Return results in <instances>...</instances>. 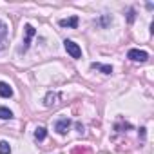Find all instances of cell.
I'll return each instance as SVG.
<instances>
[{
  "label": "cell",
  "mask_w": 154,
  "mask_h": 154,
  "mask_svg": "<svg viewBox=\"0 0 154 154\" xmlns=\"http://www.w3.org/2000/svg\"><path fill=\"white\" fill-rule=\"evenodd\" d=\"M6 36H8V26L0 20V49L4 47V42H6Z\"/></svg>",
  "instance_id": "ba28073f"
},
{
  "label": "cell",
  "mask_w": 154,
  "mask_h": 154,
  "mask_svg": "<svg viewBox=\"0 0 154 154\" xmlns=\"http://www.w3.org/2000/svg\"><path fill=\"white\" fill-rule=\"evenodd\" d=\"M11 118H13V112L8 107H0V120H11Z\"/></svg>",
  "instance_id": "8fae6325"
},
{
  "label": "cell",
  "mask_w": 154,
  "mask_h": 154,
  "mask_svg": "<svg viewBox=\"0 0 154 154\" xmlns=\"http://www.w3.org/2000/svg\"><path fill=\"white\" fill-rule=\"evenodd\" d=\"M91 67H93V69H98V71H102V72H105V74H111V72H112V67H111V65H103V63H93Z\"/></svg>",
  "instance_id": "9c48e42d"
},
{
  "label": "cell",
  "mask_w": 154,
  "mask_h": 154,
  "mask_svg": "<svg viewBox=\"0 0 154 154\" xmlns=\"http://www.w3.org/2000/svg\"><path fill=\"white\" fill-rule=\"evenodd\" d=\"M0 154H11V145L8 141H0Z\"/></svg>",
  "instance_id": "7c38bea8"
},
{
  "label": "cell",
  "mask_w": 154,
  "mask_h": 154,
  "mask_svg": "<svg viewBox=\"0 0 154 154\" xmlns=\"http://www.w3.org/2000/svg\"><path fill=\"white\" fill-rule=\"evenodd\" d=\"M69 127H71V120L69 118H60L58 122H56V132L58 134H67V131H69Z\"/></svg>",
  "instance_id": "277c9868"
},
{
  "label": "cell",
  "mask_w": 154,
  "mask_h": 154,
  "mask_svg": "<svg viewBox=\"0 0 154 154\" xmlns=\"http://www.w3.org/2000/svg\"><path fill=\"white\" fill-rule=\"evenodd\" d=\"M63 47H65V51L71 54V58H82V49H80V45L78 44H74L72 40H65L63 42Z\"/></svg>",
  "instance_id": "6da1fadb"
},
{
  "label": "cell",
  "mask_w": 154,
  "mask_h": 154,
  "mask_svg": "<svg viewBox=\"0 0 154 154\" xmlns=\"http://www.w3.org/2000/svg\"><path fill=\"white\" fill-rule=\"evenodd\" d=\"M26 38H24V47H22V51H27V47H29V44H31V38L35 36V27L31 26V24H26Z\"/></svg>",
  "instance_id": "3957f363"
},
{
  "label": "cell",
  "mask_w": 154,
  "mask_h": 154,
  "mask_svg": "<svg viewBox=\"0 0 154 154\" xmlns=\"http://www.w3.org/2000/svg\"><path fill=\"white\" fill-rule=\"evenodd\" d=\"M129 22H134V9L129 11Z\"/></svg>",
  "instance_id": "5bb4252c"
},
{
  "label": "cell",
  "mask_w": 154,
  "mask_h": 154,
  "mask_svg": "<svg viewBox=\"0 0 154 154\" xmlns=\"http://www.w3.org/2000/svg\"><path fill=\"white\" fill-rule=\"evenodd\" d=\"M111 20H112L111 17H103V18H102V26H107V24H111Z\"/></svg>",
  "instance_id": "4fadbf2b"
},
{
  "label": "cell",
  "mask_w": 154,
  "mask_h": 154,
  "mask_svg": "<svg viewBox=\"0 0 154 154\" xmlns=\"http://www.w3.org/2000/svg\"><path fill=\"white\" fill-rule=\"evenodd\" d=\"M127 58L132 60V62H147L149 53H147V51H141V49H129Z\"/></svg>",
  "instance_id": "7a4b0ae2"
},
{
  "label": "cell",
  "mask_w": 154,
  "mask_h": 154,
  "mask_svg": "<svg viewBox=\"0 0 154 154\" xmlns=\"http://www.w3.org/2000/svg\"><path fill=\"white\" fill-rule=\"evenodd\" d=\"M58 100H60V94L58 93H47L44 102H45V107H53V105L58 103Z\"/></svg>",
  "instance_id": "5b68a950"
},
{
  "label": "cell",
  "mask_w": 154,
  "mask_h": 154,
  "mask_svg": "<svg viewBox=\"0 0 154 154\" xmlns=\"http://www.w3.org/2000/svg\"><path fill=\"white\" fill-rule=\"evenodd\" d=\"M45 136H47V129H45V127H36L35 138H36L38 141H42V140H45Z\"/></svg>",
  "instance_id": "30bf717a"
},
{
  "label": "cell",
  "mask_w": 154,
  "mask_h": 154,
  "mask_svg": "<svg viewBox=\"0 0 154 154\" xmlns=\"http://www.w3.org/2000/svg\"><path fill=\"white\" fill-rule=\"evenodd\" d=\"M0 96H2V98H11L13 96V89L9 87V84L0 82Z\"/></svg>",
  "instance_id": "52a82bcc"
},
{
  "label": "cell",
  "mask_w": 154,
  "mask_h": 154,
  "mask_svg": "<svg viewBox=\"0 0 154 154\" xmlns=\"http://www.w3.org/2000/svg\"><path fill=\"white\" fill-rule=\"evenodd\" d=\"M62 27H76V26H78V17H71V18H62L60 22H58Z\"/></svg>",
  "instance_id": "8992f818"
},
{
  "label": "cell",
  "mask_w": 154,
  "mask_h": 154,
  "mask_svg": "<svg viewBox=\"0 0 154 154\" xmlns=\"http://www.w3.org/2000/svg\"><path fill=\"white\" fill-rule=\"evenodd\" d=\"M140 136H141V138H145V129H143V127L140 129Z\"/></svg>",
  "instance_id": "9a60e30c"
}]
</instances>
